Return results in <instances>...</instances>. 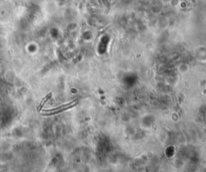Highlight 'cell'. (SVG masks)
<instances>
[{
    "mask_svg": "<svg viewBox=\"0 0 206 172\" xmlns=\"http://www.w3.org/2000/svg\"><path fill=\"white\" fill-rule=\"evenodd\" d=\"M77 100H72L71 101L68 102V103L62 104V105H60V106L54 107V108H52V109H45V110H44V112L42 113V115L51 116L56 114V113H60V112H62V111L69 110L70 108L75 106L76 105H77Z\"/></svg>",
    "mask_w": 206,
    "mask_h": 172,
    "instance_id": "obj_1",
    "label": "cell"
},
{
    "mask_svg": "<svg viewBox=\"0 0 206 172\" xmlns=\"http://www.w3.org/2000/svg\"><path fill=\"white\" fill-rule=\"evenodd\" d=\"M52 97H53V93H48L47 95L43 98V100L41 101L40 103V105H39V106H38L37 108V110L39 112H40L41 109L43 108V106H44L45 104L47 103L48 101L50 100L51 98H52Z\"/></svg>",
    "mask_w": 206,
    "mask_h": 172,
    "instance_id": "obj_2",
    "label": "cell"
}]
</instances>
